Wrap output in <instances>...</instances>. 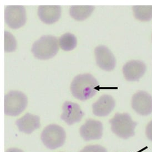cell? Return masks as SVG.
<instances>
[{
	"mask_svg": "<svg viewBox=\"0 0 152 152\" xmlns=\"http://www.w3.org/2000/svg\"><path fill=\"white\" fill-rule=\"evenodd\" d=\"M98 86L97 80L91 74H80L72 81L71 91L75 98L84 101L96 94Z\"/></svg>",
	"mask_w": 152,
	"mask_h": 152,
	"instance_id": "obj_1",
	"label": "cell"
},
{
	"mask_svg": "<svg viewBox=\"0 0 152 152\" xmlns=\"http://www.w3.org/2000/svg\"><path fill=\"white\" fill-rule=\"evenodd\" d=\"M59 49L56 37L46 35L41 37L32 45V52L36 58L47 60L56 56Z\"/></svg>",
	"mask_w": 152,
	"mask_h": 152,
	"instance_id": "obj_2",
	"label": "cell"
},
{
	"mask_svg": "<svg viewBox=\"0 0 152 152\" xmlns=\"http://www.w3.org/2000/svg\"><path fill=\"white\" fill-rule=\"evenodd\" d=\"M109 123L112 132L120 138L127 139L135 134L134 129L137 124L132 120L128 113H117L109 120Z\"/></svg>",
	"mask_w": 152,
	"mask_h": 152,
	"instance_id": "obj_3",
	"label": "cell"
},
{
	"mask_svg": "<svg viewBox=\"0 0 152 152\" xmlns=\"http://www.w3.org/2000/svg\"><path fill=\"white\" fill-rule=\"evenodd\" d=\"M41 140L44 145L50 149H55L64 144L66 134L64 129L56 124L48 125L41 133Z\"/></svg>",
	"mask_w": 152,
	"mask_h": 152,
	"instance_id": "obj_4",
	"label": "cell"
},
{
	"mask_svg": "<svg viewBox=\"0 0 152 152\" xmlns=\"http://www.w3.org/2000/svg\"><path fill=\"white\" fill-rule=\"evenodd\" d=\"M27 103V98L23 92L11 91L4 96V113L7 116H18L26 108Z\"/></svg>",
	"mask_w": 152,
	"mask_h": 152,
	"instance_id": "obj_5",
	"label": "cell"
},
{
	"mask_svg": "<svg viewBox=\"0 0 152 152\" xmlns=\"http://www.w3.org/2000/svg\"><path fill=\"white\" fill-rule=\"evenodd\" d=\"M4 19L9 27L20 28L26 22V9L21 6H8L4 10Z\"/></svg>",
	"mask_w": 152,
	"mask_h": 152,
	"instance_id": "obj_6",
	"label": "cell"
},
{
	"mask_svg": "<svg viewBox=\"0 0 152 152\" xmlns=\"http://www.w3.org/2000/svg\"><path fill=\"white\" fill-rule=\"evenodd\" d=\"M132 108L142 116H147L152 112V97L148 93L140 91L132 97Z\"/></svg>",
	"mask_w": 152,
	"mask_h": 152,
	"instance_id": "obj_7",
	"label": "cell"
},
{
	"mask_svg": "<svg viewBox=\"0 0 152 152\" xmlns=\"http://www.w3.org/2000/svg\"><path fill=\"white\" fill-rule=\"evenodd\" d=\"M94 53L97 65L106 71L113 70L116 64V58L112 52L104 45L98 46L95 48Z\"/></svg>",
	"mask_w": 152,
	"mask_h": 152,
	"instance_id": "obj_8",
	"label": "cell"
},
{
	"mask_svg": "<svg viewBox=\"0 0 152 152\" xmlns=\"http://www.w3.org/2000/svg\"><path fill=\"white\" fill-rule=\"evenodd\" d=\"M103 124L100 121L88 119L80 127V136L86 141L100 139L103 135Z\"/></svg>",
	"mask_w": 152,
	"mask_h": 152,
	"instance_id": "obj_9",
	"label": "cell"
},
{
	"mask_svg": "<svg viewBox=\"0 0 152 152\" xmlns=\"http://www.w3.org/2000/svg\"><path fill=\"white\" fill-rule=\"evenodd\" d=\"M62 110L63 112L61 118L68 125L80 122L84 116V112L80 106L75 102L66 101L63 104Z\"/></svg>",
	"mask_w": 152,
	"mask_h": 152,
	"instance_id": "obj_10",
	"label": "cell"
},
{
	"mask_svg": "<svg viewBox=\"0 0 152 152\" xmlns=\"http://www.w3.org/2000/svg\"><path fill=\"white\" fill-rule=\"evenodd\" d=\"M146 66L140 60H131L125 64L123 68L124 77L129 81H135L144 75Z\"/></svg>",
	"mask_w": 152,
	"mask_h": 152,
	"instance_id": "obj_11",
	"label": "cell"
},
{
	"mask_svg": "<svg viewBox=\"0 0 152 152\" xmlns=\"http://www.w3.org/2000/svg\"><path fill=\"white\" fill-rule=\"evenodd\" d=\"M115 107V101L112 96L104 95L92 105L93 113L99 117H105L112 112Z\"/></svg>",
	"mask_w": 152,
	"mask_h": 152,
	"instance_id": "obj_12",
	"label": "cell"
},
{
	"mask_svg": "<svg viewBox=\"0 0 152 152\" xmlns=\"http://www.w3.org/2000/svg\"><path fill=\"white\" fill-rule=\"evenodd\" d=\"M39 116L27 113L24 116L16 121V124L20 131L26 134H31L40 127Z\"/></svg>",
	"mask_w": 152,
	"mask_h": 152,
	"instance_id": "obj_13",
	"label": "cell"
},
{
	"mask_svg": "<svg viewBox=\"0 0 152 152\" xmlns=\"http://www.w3.org/2000/svg\"><path fill=\"white\" fill-rule=\"evenodd\" d=\"M38 15L46 24H53L60 18L61 8L59 6H41L38 8Z\"/></svg>",
	"mask_w": 152,
	"mask_h": 152,
	"instance_id": "obj_14",
	"label": "cell"
},
{
	"mask_svg": "<svg viewBox=\"0 0 152 152\" xmlns=\"http://www.w3.org/2000/svg\"><path fill=\"white\" fill-rule=\"evenodd\" d=\"M94 9L93 6H72L69 10L71 16L77 20H83L91 16Z\"/></svg>",
	"mask_w": 152,
	"mask_h": 152,
	"instance_id": "obj_15",
	"label": "cell"
},
{
	"mask_svg": "<svg viewBox=\"0 0 152 152\" xmlns=\"http://www.w3.org/2000/svg\"><path fill=\"white\" fill-rule=\"evenodd\" d=\"M59 45L64 51H71L76 48L77 40L76 36L69 33H67L61 37L58 40Z\"/></svg>",
	"mask_w": 152,
	"mask_h": 152,
	"instance_id": "obj_16",
	"label": "cell"
},
{
	"mask_svg": "<svg viewBox=\"0 0 152 152\" xmlns=\"http://www.w3.org/2000/svg\"><path fill=\"white\" fill-rule=\"evenodd\" d=\"M133 10L138 20L148 21L152 18V6H134Z\"/></svg>",
	"mask_w": 152,
	"mask_h": 152,
	"instance_id": "obj_17",
	"label": "cell"
},
{
	"mask_svg": "<svg viewBox=\"0 0 152 152\" xmlns=\"http://www.w3.org/2000/svg\"><path fill=\"white\" fill-rule=\"evenodd\" d=\"M17 43L14 36L7 31L4 32V51L12 52L16 50Z\"/></svg>",
	"mask_w": 152,
	"mask_h": 152,
	"instance_id": "obj_18",
	"label": "cell"
},
{
	"mask_svg": "<svg viewBox=\"0 0 152 152\" xmlns=\"http://www.w3.org/2000/svg\"><path fill=\"white\" fill-rule=\"evenodd\" d=\"M80 152H107L106 148L100 145H89Z\"/></svg>",
	"mask_w": 152,
	"mask_h": 152,
	"instance_id": "obj_19",
	"label": "cell"
},
{
	"mask_svg": "<svg viewBox=\"0 0 152 152\" xmlns=\"http://www.w3.org/2000/svg\"><path fill=\"white\" fill-rule=\"evenodd\" d=\"M146 135L148 139L152 141V121L148 124L147 126Z\"/></svg>",
	"mask_w": 152,
	"mask_h": 152,
	"instance_id": "obj_20",
	"label": "cell"
},
{
	"mask_svg": "<svg viewBox=\"0 0 152 152\" xmlns=\"http://www.w3.org/2000/svg\"><path fill=\"white\" fill-rule=\"evenodd\" d=\"M6 152H24V151L17 148H10L7 150Z\"/></svg>",
	"mask_w": 152,
	"mask_h": 152,
	"instance_id": "obj_21",
	"label": "cell"
}]
</instances>
